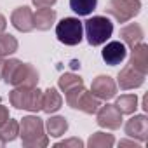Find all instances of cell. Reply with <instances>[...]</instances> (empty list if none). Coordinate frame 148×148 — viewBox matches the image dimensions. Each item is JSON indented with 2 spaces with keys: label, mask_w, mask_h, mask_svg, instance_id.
<instances>
[{
  "label": "cell",
  "mask_w": 148,
  "mask_h": 148,
  "mask_svg": "<svg viewBox=\"0 0 148 148\" xmlns=\"http://www.w3.org/2000/svg\"><path fill=\"white\" fill-rule=\"evenodd\" d=\"M2 79L12 87H37L38 71L30 63H23L19 59H4Z\"/></svg>",
  "instance_id": "6da1fadb"
},
{
  "label": "cell",
  "mask_w": 148,
  "mask_h": 148,
  "mask_svg": "<svg viewBox=\"0 0 148 148\" xmlns=\"http://www.w3.org/2000/svg\"><path fill=\"white\" fill-rule=\"evenodd\" d=\"M19 136L25 148H44L49 145V136L45 132V124L37 115L23 117L19 122Z\"/></svg>",
  "instance_id": "7a4b0ae2"
},
{
  "label": "cell",
  "mask_w": 148,
  "mask_h": 148,
  "mask_svg": "<svg viewBox=\"0 0 148 148\" xmlns=\"http://www.w3.org/2000/svg\"><path fill=\"white\" fill-rule=\"evenodd\" d=\"M42 91L38 87H14L9 94V101L14 108L18 110H26V112H40L42 110Z\"/></svg>",
  "instance_id": "3957f363"
},
{
  "label": "cell",
  "mask_w": 148,
  "mask_h": 148,
  "mask_svg": "<svg viewBox=\"0 0 148 148\" xmlns=\"http://www.w3.org/2000/svg\"><path fill=\"white\" fill-rule=\"evenodd\" d=\"M64 98H66L68 106H71L73 110H80L84 113H89V115L96 113L98 108L101 106V99H98L91 91H87L84 84L64 92Z\"/></svg>",
  "instance_id": "277c9868"
},
{
  "label": "cell",
  "mask_w": 148,
  "mask_h": 148,
  "mask_svg": "<svg viewBox=\"0 0 148 148\" xmlns=\"http://www.w3.org/2000/svg\"><path fill=\"white\" fill-rule=\"evenodd\" d=\"M84 32L87 42L92 47L103 45L113 33V23L106 16H92L87 21H84Z\"/></svg>",
  "instance_id": "5b68a950"
},
{
  "label": "cell",
  "mask_w": 148,
  "mask_h": 148,
  "mask_svg": "<svg viewBox=\"0 0 148 148\" xmlns=\"http://www.w3.org/2000/svg\"><path fill=\"white\" fill-rule=\"evenodd\" d=\"M56 37L64 45H77L84 38V23L79 18H63L56 25Z\"/></svg>",
  "instance_id": "8992f818"
},
{
  "label": "cell",
  "mask_w": 148,
  "mask_h": 148,
  "mask_svg": "<svg viewBox=\"0 0 148 148\" xmlns=\"http://www.w3.org/2000/svg\"><path fill=\"white\" fill-rule=\"evenodd\" d=\"M106 14L113 16L119 23H127L141 11L139 0H108L106 4Z\"/></svg>",
  "instance_id": "52a82bcc"
},
{
  "label": "cell",
  "mask_w": 148,
  "mask_h": 148,
  "mask_svg": "<svg viewBox=\"0 0 148 148\" xmlns=\"http://www.w3.org/2000/svg\"><path fill=\"white\" fill-rule=\"evenodd\" d=\"M96 120H98V125L99 127L115 131V129H120V125H122V113L117 110L115 105L106 103V105H101L98 108Z\"/></svg>",
  "instance_id": "ba28073f"
},
{
  "label": "cell",
  "mask_w": 148,
  "mask_h": 148,
  "mask_svg": "<svg viewBox=\"0 0 148 148\" xmlns=\"http://www.w3.org/2000/svg\"><path fill=\"white\" fill-rule=\"evenodd\" d=\"M124 132H125L129 138L139 141L141 145L146 143V141H148V119H146V115H145V113H141V115H136V113H134V115L125 122Z\"/></svg>",
  "instance_id": "9c48e42d"
},
{
  "label": "cell",
  "mask_w": 148,
  "mask_h": 148,
  "mask_svg": "<svg viewBox=\"0 0 148 148\" xmlns=\"http://www.w3.org/2000/svg\"><path fill=\"white\" fill-rule=\"evenodd\" d=\"M145 73L138 71L136 68H132L129 63L119 71V77H117V86L122 91H129V89H138L145 84Z\"/></svg>",
  "instance_id": "30bf717a"
},
{
  "label": "cell",
  "mask_w": 148,
  "mask_h": 148,
  "mask_svg": "<svg viewBox=\"0 0 148 148\" xmlns=\"http://www.w3.org/2000/svg\"><path fill=\"white\" fill-rule=\"evenodd\" d=\"M91 92L98 99L108 101V99L115 98V94H117V82L110 75H98L91 84Z\"/></svg>",
  "instance_id": "8fae6325"
},
{
  "label": "cell",
  "mask_w": 148,
  "mask_h": 148,
  "mask_svg": "<svg viewBox=\"0 0 148 148\" xmlns=\"http://www.w3.org/2000/svg\"><path fill=\"white\" fill-rule=\"evenodd\" d=\"M101 58L106 64L110 66H115V64H120L125 58H127V47L124 45V42L120 40H112L108 42L103 51H101Z\"/></svg>",
  "instance_id": "7c38bea8"
},
{
  "label": "cell",
  "mask_w": 148,
  "mask_h": 148,
  "mask_svg": "<svg viewBox=\"0 0 148 148\" xmlns=\"http://www.w3.org/2000/svg\"><path fill=\"white\" fill-rule=\"evenodd\" d=\"M11 23L18 32H23V33H28V32L35 30L33 12H32V9L28 5H21V7L14 9L12 14H11Z\"/></svg>",
  "instance_id": "4fadbf2b"
},
{
  "label": "cell",
  "mask_w": 148,
  "mask_h": 148,
  "mask_svg": "<svg viewBox=\"0 0 148 148\" xmlns=\"http://www.w3.org/2000/svg\"><path fill=\"white\" fill-rule=\"evenodd\" d=\"M129 64L132 68H136L138 71L141 73H148V45L139 42L136 44L134 47H131V59H129Z\"/></svg>",
  "instance_id": "5bb4252c"
},
{
  "label": "cell",
  "mask_w": 148,
  "mask_h": 148,
  "mask_svg": "<svg viewBox=\"0 0 148 148\" xmlns=\"http://www.w3.org/2000/svg\"><path fill=\"white\" fill-rule=\"evenodd\" d=\"M56 23V11L51 7H40L33 12V25L40 32L51 30V26Z\"/></svg>",
  "instance_id": "9a60e30c"
},
{
  "label": "cell",
  "mask_w": 148,
  "mask_h": 148,
  "mask_svg": "<svg viewBox=\"0 0 148 148\" xmlns=\"http://www.w3.org/2000/svg\"><path fill=\"white\" fill-rule=\"evenodd\" d=\"M143 37H145L143 28L138 23H129L120 30V38H122L124 45H127V47H134L136 44L143 42Z\"/></svg>",
  "instance_id": "2e32d148"
},
{
  "label": "cell",
  "mask_w": 148,
  "mask_h": 148,
  "mask_svg": "<svg viewBox=\"0 0 148 148\" xmlns=\"http://www.w3.org/2000/svg\"><path fill=\"white\" fill-rule=\"evenodd\" d=\"M61 106H63V98L58 92V89L49 87L47 91H44V94H42V112L51 115V113L58 112Z\"/></svg>",
  "instance_id": "e0dca14e"
},
{
  "label": "cell",
  "mask_w": 148,
  "mask_h": 148,
  "mask_svg": "<svg viewBox=\"0 0 148 148\" xmlns=\"http://www.w3.org/2000/svg\"><path fill=\"white\" fill-rule=\"evenodd\" d=\"M66 131H68V120L64 117L54 115V117H49L45 120V132H47V136L59 138V136H64Z\"/></svg>",
  "instance_id": "ac0fdd59"
},
{
  "label": "cell",
  "mask_w": 148,
  "mask_h": 148,
  "mask_svg": "<svg viewBox=\"0 0 148 148\" xmlns=\"http://www.w3.org/2000/svg\"><path fill=\"white\" fill-rule=\"evenodd\" d=\"M115 106L122 115H132L138 110V96L136 94H122L115 99Z\"/></svg>",
  "instance_id": "d6986e66"
},
{
  "label": "cell",
  "mask_w": 148,
  "mask_h": 148,
  "mask_svg": "<svg viewBox=\"0 0 148 148\" xmlns=\"http://www.w3.org/2000/svg\"><path fill=\"white\" fill-rule=\"evenodd\" d=\"M113 145H115L113 134L101 132V131L94 132V134L89 138V141H87V146H89V148H112Z\"/></svg>",
  "instance_id": "ffe728a7"
},
{
  "label": "cell",
  "mask_w": 148,
  "mask_h": 148,
  "mask_svg": "<svg viewBox=\"0 0 148 148\" xmlns=\"http://www.w3.org/2000/svg\"><path fill=\"white\" fill-rule=\"evenodd\" d=\"M98 7V0H70V9L77 16H89Z\"/></svg>",
  "instance_id": "44dd1931"
},
{
  "label": "cell",
  "mask_w": 148,
  "mask_h": 148,
  "mask_svg": "<svg viewBox=\"0 0 148 148\" xmlns=\"http://www.w3.org/2000/svg\"><path fill=\"white\" fill-rule=\"evenodd\" d=\"M18 51V40L11 33H0V56L7 58Z\"/></svg>",
  "instance_id": "7402d4cb"
},
{
  "label": "cell",
  "mask_w": 148,
  "mask_h": 148,
  "mask_svg": "<svg viewBox=\"0 0 148 148\" xmlns=\"http://www.w3.org/2000/svg\"><path fill=\"white\" fill-rule=\"evenodd\" d=\"M0 136H2V139H4L5 143L14 141V139L19 136V122L9 117V120H7L2 127H0Z\"/></svg>",
  "instance_id": "603a6c76"
},
{
  "label": "cell",
  "mask_w": 148,
  "mask_h": 148,
  "mask_svg": "<svg viewBox=\"0 0 148 148\" xmlns=\"http://www.w3.org/2000/svg\"><path fill=\"white\" fill-rule=\"evenodd\" d=\"M80 84H84V80H82L80 75H75V73H64L58 80V87L61 89V92H68L70 89L77 87Z\"/></svg>",
  "instance_id": "cb8c5ba5"
},
{
  "label": "cell",
  "mask_w": 148,
  "mask_h": 148,
  "mask_svg": "<svg viewBox=\"0 0 148 148\" xmlns=\"http://www.w3.org/2000/svg\"><path fill=\"white\" fill-rule=\"evenodd\" d=\"M86 143L82 141V139H79V138H70V139H63V141H58L54 146H58V148H61V146H75V148H82Z\"/></svg>",
  "instance_id": "d4e9b609"
},
{
  "label": "cell",
  "mask_w": 148,
  "mask_h": 148,
  "mask_svg": "<svg viewBox=\"0 0 148 148\" xmlns=\"http://www.w3.org/2000/svg\"><path fill=\"white\" fill-rule=\"evenodd\" d=\"M32 2L37 9H40V7H52L58 0H32Z\"/></svg>",
  "instance_id": "484cf974"
},
{
  "label": "cell",
  "mask_w": 148,
  "mask_h": 148,
  "mask_svg": "<svg viewBox=\"0 0 148 148\" xmlns=\"http://www.w3.org/2000/svg\"><path fill=\"white\" fill-rule=\"evenodd\" d=\"M7 120H9V110L4 105H0V127H2Z\"/></svg>",
  "instance_id": "4316f807"
},
{
  "label": "cell",
  "mask_w": 148,
  "mask_h": 148,
  "mask_svg": "<svg viewBox=\"0 0 148 148\" xmlns=\"http://www.w3.org/2000/svg\"><path fill=\"white\" fill-rule=\"evenodd\" d=\"M119 146H132V148H139L141 143L136 141V139H120V141H119Z\"/></svg>",
  "instance_id": "83f0119b"
},
{
  "label": "cell",
  "mask_w": 148,
  "mask_h": 148,
  "mask_svg": "<svg viewBox=\"0 0 148 148\" xmlns=\"http://www.w3.org/2000/svg\"><path fill=\"white\" fill-rule=\"evenodd\" d=\"M5 28H7V21H5V18L2 14H0V33H4Z\"/></svg>",
  "instance_id": "f1b7e54d"
},
{
  "label": "cell",
  "mask_w": 148,
  "mask_h": 148,
  "mask_svg": "<svg viewBox=\"0 0 148 148\" xmlns=\"http://www.w3.org/2000/svg\"><path fill=\"white\" fill-rule=\"evenodd\" d=\"M141 108H143V112H148V96H146V94H145L143 99H141Z\"/></svg>",
  "instance_id": "f546056e"
},
{
  "label": "cell",
  "mask_w": 148,
  "mask_h": 148,
  "mask_svg": "<svg viewBox=\"0 0 148 148\" xmlns=\"http://www.w3.org/2000/svg\"><path fill=\"white\" fill-rule=\"evenodd\" d=\"M2 64H4V58H0V79H2Z\"/></svg>",
  "instance_id": "4dcf8cb0"
},
{
  "label": "cell",
  "mask_w": 148,
  "mask_h": 148,
  "mask_svg": "<svg viewBox=\"0 0 148 148\" xmlns=\"http://www.w3.org/2000/svg\"><path fill=\"white\" fill-rule=\"evenodd\" d=\"M4 145H5V141H4V139H2V136H0V148H2V146H4Z\"/></svg>",
  "instance_id": "1f68e13d"
},
{
  "label": "cell",
  "mask_w": 148,
  "mask_h": 148,
  "mask_svg": "<svg viewBox=\"0 0 148 148\" xmlns=\"http://www.w3.org/2000/svg\"><path fill=\"white\" fill-rule=\"evenodd\" d=\"M0 58H2V56H0Z\"/></svg>",
  "instance_id": "d6a6232c"
}]
</instances>
